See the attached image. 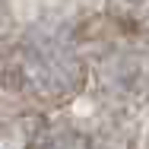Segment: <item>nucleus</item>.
Masks as SVG:
<instances>
[{
    "label": "nucleus",
    "mask_w": 149,
    "mask_h": 149,
    "mask_svg": "<svg viewBox=\"0 0 149 149\" xmlns=\"http://www.w3.org/2000/svg\"><path fill=\"white\" fill-rule=\"evenodd\" d=\"M0 76L19 98L35 105H63L89 79V60L76 32L60 19H38L3 41Z\"/></svg>",
    "instance_id": "nucleus-1"
},
{
    "label": "nucleus",
    "mask_w": 149,
    "mask_h": 149,
    "mask_svg": "<svg viewBox=\"0 0 149 149\" xmlns=\"http://www.w3.org/2000/svg\"><path fill=\"white\" fill-rule=\"evenodd\" d=\"M89 76L95 79L102 98H108L111 105L140 102L149 89L146 57L133 45H111V48H105L98 54V60H95Z\"/></svg>",
    "instance_id": "nucleus-2"
},
{
    "label": "nucleus",
    "mask_w": 149,
    "mask_h": 149,
    "mask_svg": "<svg viewBox=\"0 0 149 149\" xmlns=\"http://www.w3.org/2000/svg\"><path fill=\"white\" fill-rule=\"evenodd\" d=\"M26 149H92V136L70 120H54L45 124Z\"/></svg>",
    "instance_id": "nucleus-3"
},
{
    "label": "nucleus",
    "mask_w": 149,
    "mask_h": 149,
    "mask_svg": "<svg viewBox=\"0 0 149 149\" xmlns=\"http://www.w3.org/2000/svg\"><path fill=\"white\" fill-rule=\"evenodd\" d=\"M10 29H13V10H10V0H0V41L10 38Z\"/></svg>",
    "instance_id": "nucleus-4"
}]
</instances>
